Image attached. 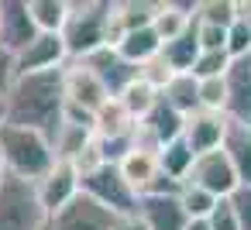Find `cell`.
<instances>
[{
    "label": "cell",
    "mask_w": 251,
    "mask_h": 230,
    "mask_svg": "<svg viewBox=\"0 0 251 230\" xmlns=\"http://www.w3.org/2000/svg\"><path fill=\"white\" fill-rule=\"evenodd\" d=\"M7 127V100H0V131Z\"/></svg>",
    "instance_id": "40"
},
{
    "label": "cell",
    "mask_w": 251,
    "mask_h": 230,
    "mask_svg": "<svg viewBox=\"0 0 251 230\" xmlns=\"http://www.w3.org/2000/svg\"><path fill=\"white\" fill-rule=\"evenodd\" d=\"M42 31L31 21L28 0H0V48L21 55Z\"/></svg>",
    "instance_id": "9"
},
{
    "label": "cell",
    "mask_w": 251,
    "mask_h": 230,
    "mask_svg": "<svg viewBox=\"0 0 251 230\" xmlns=\"http://www.w3.org/2000/svg\"><path fill=\"white\" fill-rule=\"evenodd\" d=\"M227 120H241L251 124V55L237 59L227 72Z\"/></svg>",
    "instance_id": "16"
},
{
    "label": "cell",
    "mask_w": 251,
    "mask_h": 230,
    "mask_svg": "<svg viewBox=\"0 0 251 230\" xmlns=\"http://www.w3.org/2000/svg\"><path fill=\"white\" fill-rule=\"evenodd\" d=\"M230 206H234V213H237L241 230H251V185H237L234 196H230Z\"/></svg>",
    "instance_id": "37"
},
{
    "label": "cell",
    "mask_w": 251,
    "mask_h": 230,
    "mask_svg": "<svg viewBox=\"0 0 251 230\" xmlns=\"http://www.w3.org/2000/svg\"><path fill=\"white\" fill-rule=\"evenodd\" d=\"M114 220H117L114 209H107L93 196L79 192L69 206H62L59 213L49 216V230H114Z\"/></svg>",
    "instance_id": "7"
},
{
    "label": "cell",
    "mask_w": 251,
    "mask_h": 230,
    "mask_svg": "<svg viewBox=\"0 0 251 230\" xmlns=\"http://www.w3.org/2000/svg\"><path fill=\"white\" fill-rule=\"evenodd\" d=\"M114 230H148V223H145L141 213L134 209V213H121V216L114 220Z\"/></svg>",
    "instance_id": "39"
},
{
    "label": "cell",
    "mask_w": 251,
    "mask_h": 230,
    "mask_svg": "<svg viewBox=\"0 0 251 230\" xmlns=\"http://www.w3.org/2000/svg\"><path fill=\"white\" fill-rule=\"evenodd\" d=\"M0 155H4L7 172L14 179H25V182H42L59 161L49 134L31 131V127H18V124H7L0 131Z\"/></svg>",
    "instance_id": "3"
},
{
    "label": "cell",
    "mask_w": 251,
    "mask_h": 230,
    "mask_svg": "<svg viewBox=\"0 0 251 230\" xmlns=\"http://www.w3.org/2000/svg\"><path fill=\"white\" fill-rule=\"evenodd\" d=\"M49 213L38 199L35 182L7 175L4 189H0V230H45Z\"/></svg>",
    "instance_id": "4"
},
{
    "label": "cell",
    "mask_w": 251,
    "mask_h": 230,
    "mask_svg": "<svg viewBox=\"0 0 251 230\" xmlns=\"http://www.w3.org/2000/svg\"><path fill=\"white\" fill-rule=\"evenodd\" d=\"M7 175H11V172H7V165H4V155H0V189H4V182H7Z\"/></svg>",
    "instance_id": "42"
},
{
    "label": "cell",
    "mask_w": 251,
    "mask_h": 230,
    "mask_svg": "<svg viewBox=\"0 0 251 230\" xmlns=\"http://www.w3.org/2000/svg\"><path fill=\"white\" fill-rule=\"evenodd\" d=\"M224 151L241 179V185H251V124L241 120H227V134H224Z\"/></svg>",
    "instance_id": "18"
},
{
    "label": "cell",
    "mask_w": 251,
    "mask_h": 230,
    "mask_svg": "<svg viewBox=\"0 0 251 230\" xmlns=\"http://www.w3.org/2000/svg\"><path fill=\"white\" fill-rule=\"evenodd\" d=\"M230 66H234V59L227 52H200L196 66H193V76L196 79H220V76L230 72Z\"/></svg>",
    "instance_id": "30"
},
{
    "label": "cell",
    "mask_w": 251,
    "mask_h": 230,
    "mask_svg": "<svg viewBox=\"0 0 251 230\" xmlns=\"http://www.w3.org/2000/svg\"><path fill=\"white\" fill-rule=\"evenodd\" d=\"M172 76H176V72H172V66H169L162 55H155L151 62H145V66H141V72H138V79H145V83H148V86H155L158 93L169 86V79H172Z\"/></svg>",
    "instance_id": "33"
},
{
    "label": "cell",
    "mask_w": 251,
    "mask_h": 230,
    "mask_svg": "<svg viewBox=\"0 0 251 230\" xmlns=\"http://www.w3.org/2000/svg\"><path fill=\"white\" fill-rule=\"evenodd\" d=\"M121 172H124V179L131 182V189L141 196V192L148 189V182L162 172V168H158V155H148V151H131V155L121 161Z\"/></svg>",
    "instance_id": "26"
},
{
    "label": "cell",
    "mask_w": 251,
    "mask_h": 230,
    "mask_svg": "<svg viewBox=\"0 0 251 230\" xmlns=\"http://www.w3.org/2000/svg\"><path fill=\"white\" fill-rule=\"evenodd\" d=\"M134 127H138V120L127 114V107L121 103V96H110V100L93 114V131H97L100 141L127 138V134H134Z\"/></svg>",
    "instance_id": "19"
},
{
    "label": "cell",
    "mask_w": 251,
    "mask_h": 230,
    "mask_svg": "<svg viewBox=\"0 0 251 230\" xmlns=\"http://www.w3.org/2000/svg\"><path fill=\"white\" fill-rule=\"evenodd\" d=\"M162 103H169L182 117H193L196 110H203L200 107V79L193 72H176L169 79V86L162 90Z\"/></svg>",
    "instance_id": "20"
},
{
    "label": "cell",
    "mask_w": 251,
    "mask_h": 230,
    "mask_svg": "<svg viewBox=\"0 0 251 230\" xmlns=\"http://www.w3.org/2000/svg\"><path fill=\"white\" fill-rule=\"evenodd\" d=\"M138 124H141V127H145V131H148L162 148H165L169 141L182 138V131H186V117H182V114H176V110H172L169 103H162V100H158V107H155L145 120H138Z\"/></svg>",
    "instance_id": "22"
},
{
    "label": "cell",
    "mask_w": 251,
    "mask_h": 230,
    "mask_svg": "<svg viewBox=\"0 0 251 230\" xmlns=\"http://www.w3.org/2000/svg\"><path fill=\"white\" fill-rule=\"evenodd\" d=\"M186 182H189V185H200V189H206V192H213L217 199L234 196V189L241 185V179H237V172H234V165H230V158H227L224 148L206 151V155H196L193 172H189Z\"/></svg>",
    "instance_id": "6"
},
{
    "label": "cell",
    "mask_w": 251,
    "mask_h": 230,
    "mask_svg": "<svg viewBox=\"0 0 251 230\" xmlns=\"http://www.w3.org/2000/svg\"><path fill=\"white\" fill-rule=\"evenodd\" d=\"M196 21L230 28L237 21V0H196Z\"/></svg>",
    "instance_id": "28"
},
{
    "label": "cell",
    "mask_w": 251,
    "mask_h": 230,
    "mask_svg": "<svg viewBox=\"0 0 251 230\" xmlns=\"http://www.w3.org/2000/svg\"><path fill=\"white\" fill-rule=\"evenodd\" d=\"M200 107L210 114L227 110V76L220 79H200Z\"/></svg>",
    "instance_id": "31"
},
{
    "label": "cell",
    "mask_w": 251,
    "mask_h": 230,
    "mask_svg": "<svg viewBox=\"0 0 251 230\" xmlns=\"http://www.w3.org/2000/svg\"><path fill=\"white\" fill-rule=\"evenodd\" d=\"M131 66H145V62H151L155 55H162V38L155 35V28H141V31H127L117 45H114Z\"/></svg>",
    "instance_id": "21"
},
{
    "label": "cell",
    "mask_w": 251,
    "mask_h": 230,
    "mask_svg": "<svg viewBox=\"0 0 251 230\" xmlns=\"http://www.w3.org/2000/svg\"><path fill=\"white\" fill-rule=\"evenodd\" d=\"M206 223H210V230H241L237 213H234V206H230V196L213 206V213L206 216Z\"/></svg>",
    "instance_id": "36"
},
{
    "label": "cell",
    "mask_w": 251,
    "mask_h": 230,
    "mask_svg": "<svg viewBox=\"0 0 251 230\" xmlns=\"http://www.w3.org/2000/svg\"><path fill=\"white\" fill-rule=\"evenodd\" d=\"M200 52H203V48H200V38H196V24H193L186 35H179L176 42L162 45V59L172 66V72H193Z\"/></svg>",
    "instance_id": "25"
},
{
    "label": "cell",
    "mask_w": 251,
    "mask_h": 230,
    "mask_svg": "<svg viewBox=\"0 0 251 230\" xmlns=\"http://www.w3.org/2000/svg\"><path fill=\"white\" fill-rule=\"evenodd\" d=\"M179 203H182V209H186V216L189 220H206L210 213H213V206L220 203L213 192H206V189H200V185H182V192H179Z\"/></svg>",
    "instance_id": "29"
},
{
    "label": "cell",
    "mask_w": 251,
    "mask_h": 230,
    "mask_svg": "<svg viewBox=\"0 0 251 230\" xmlns=\"http://www.w3.org/2000/svg\"><path fill=\"white\" fill-rule=\"evenodd\" d=\"M14 83H18V55L7 52V48H0V100L11 96Z\"/></svg>",
    "instance_id": "35"
},
{
    "label": "cell",
    "mask_w": 251,
    "mask_h": 230,
    "mask_svg": "<svg viewBox=\"0 0 251 230\" xmlns=\"http://www.w3.org/2000/svg\"><path fill=\"white\" fill-rule=\"evenodd\" d=\"M193 161H196V151L186 144V138H176L158 151V168L165 175H172L176 182H182V185H186V179L193 172Z\"/></svg>",
    "instance_id": "23"
},
{
    "label": "cell",
    "mask_w": 251,
    "mask_h": 230,
    "mask_svg": "<svg viewBox=\"0 0 251 230\" xmlns=\"http://www.w3.org/2000/svg\"><path fill=\"white\" fill-rule=\"evenodd\" d=\"M62 76H66V66L52 72L18 76L7 96V124L31 127L52 138L66 117V79Z\"/></svg>",
    "instance_id": "1"
},
{
    "label": "cell",
    "mask_w": 251,
    "mask_h": 230,
    "mask_svg": "<svg viewBox=\"0 0 251 230\" xmlns=\"http://www.w3.org/2000/svg\"><path fill=\"white\" fill-rule=\"evenodd\" d=\"M69 66V48L62 42V35H38L21 55H18V76H31V72H52Z\"/></svg>",
    "instance_id": "11"
},
{
    "label": "cell",
    "mask_w": 251,
    "mask_h": 230,
    "mask_svg": "<svg viewBox=\"0 0 251 230\" xmlns=\"http://www.w3.org/2000/svg\"><path fill=\"white\" fill-rule=\"evenodd\" d=\"M35 189H38V199H42L45 213L52 216V213H59L62 206H69L83 192V175H79V168L73 161H55V168L42 182H35Z\"/></svg>",
    "instance_id": "10"
},
{
    "label": "cell",
    "mask_w": 251,
    "mask_h": 230,
    "mask_svg": "<svg viewBox=\"0 0 251 230\" xmlns=\"http://www.w3.org/2000/svg\"><path fill=\"white\" fill-rule=\"evenodd\" d=\"M83 62H86L100 79H103V86L110 90V96H121V93L138 79V72H141V69H138V66H131V62L114 48V45H107V48L93 52V55H90V59H83Z\"/></svg>",
    "instance_id": "12"
},
{
    "label": "cell",
    "mask_w": 251,
    "mask_h": 230,
    "mask_svg": "<svg viewBox=\"0 0 251 230\" xmlns=\"http://www.w3.org/2000/svg\"><path fill=\"white\" fill-rule=\"evenodd\" d=\"M28 11L42 35H62L69 21V0H28Z\"/></svg>",
    "instance_id": "24"
},
{
    "label": "cell",
    "mask_w": 251,
    "mask_h": 230,
    "mask_svg": "<svg viewBox=\"0 0 251 230\" xmlns=\"http://www.w3.org/2000/svg\"><path fill=\"white\" fill-rule=\"evenodd\" d=\"M97 141V131L93 124H83V120H69L62 117L59 131L52 134V148H55V158L59 161H76L90 144Z\"/></svg>",
    "instance_id": "17"
},
{
    "label": "cell",
    "mask_w": 251,
    "mask_h": 230,
    "mask_svg": "<svg viewBox=\"0 0 251 230\" xmlns=\"http://www.w3.org/2000/svg\"><path fill=\"white\" fill-rule=\"evenodd\" d=\"M158 100H162V93H158L155 86H148L145 79H134V83L121 93V103L127 107V114H131L134 120H145V117L158 107Z\"/></svg>",
    "instance_id": "27"
},
{
    "label": "cell",
    "mask_w": 251,
    "mask_h": 230,
    "mask_svg": "<svg viewBox=\"0 0 251 230\" xmlns=\"http://www.w3.org/2000/svg\"><path fill=\"white\" fill-rule=\"evenodd\" d=\"M224 134H227V117L224 114H210V110H196L193 117H186V144L196 151V155H206V151H217L224 148Z\"/></svg>",
    "instance_id": "13"
},
{
    "label": "cell",
    "mask_w": 251,
    "mask_h": 230,
    "mask_svg": "<svg viewBox=\"0 0 251 230\" xmlns=\"http://www.w3.org/2000/svg\"><path fill=\"white\" fill-rule=\"evenodd\" d=\"M179 192H182V182H176L172 175L158 172V175L148 182V189H145L141 196H179Z\"/></svg>",
    "instance_id": "38"
},
{
    "label": "cell",
    "mask_w": 251,
    "mask_h": 230,
    "mask_svg": "<svg viewBox=\"0 0 251 230\" xmlns=\"http://www.w3.org/2000/svg\"><path fill=\"white\" fill-rule=\"evenodd\" d=\"M138 213L148 223V230H186L189 227V216L179 196H141Z\"/></svg>",
    "instance_id": "14"
},
{
    "label": "cell",
    "mask_w": 251,
    "mask_h": 230,
    "mask_svg": "<svg viewBox=\"0 0 251 230\" xmlns=\"http://www.w3.org/2000/svg\"><path fill=\"white\" fill-rule=\"evenodd\" d=\"M62 79H66V107H76L83 114H97L110 100V90L86 62H69Z\"/></svg>",
    "instance_id": "8"
},
{
    "label": "cell",
    "mask_w": 251,
    "mask_h": 230,
    "mask_svg": "<svg viewBox=\"0 0 251 230\" xmlns=\"http://www.w3.org/2000/svg\"><path fill=\"white\" fill-rule=\"evenodd\" d=\"M45 230H49V227H45Z\"/></svg>",
    "instance_id": "43"
},
{
    "label": "cell",
    "mask_w": 251,
    "mask_h": 230,
    "mask_svg": "<svg viewBox=\"0 0 251 230\" xmlns=\"http://www.w3.org/2000/svg\"><path fill=\"white\" fill-rule=\"evenodd\" d=\"M193 24H196V0H158V14H155L151 28L162 38V45L176 42Z\"/></svg>",
    "instance_id": "15"
},
{
    "label": "cell",
    "mask_w": 251,
    "mask_h": 230,
    "mask_svg": "<svg viewBox=\"0 0 251 230\" xmlns=\"http://www.w3.org/2000/svg\"><path fill=\"white\" fill-rule=\"evenodd\" d=\"M186 230H210V223H206V220H189Z\"/></svg>",
    "instance_id": "41"
},
{
    "label": "cell",
    "mask_w": 251,
    "mask_h": 230,
    "mask_svg": "<svg viewBox=\"0 0 251 230\" xmlns=\"http://www.w3.org/2000/svg\"><path fill=\"white\" fill-rule=\"evenodd\" d=\"M110 18H114V0H69V21L62 28L69 62H83L114 42Z\"/></svg>",
    "instance_id": "2"
},
{
    "label": "cell",
    "mask_w": 251,
    "mask_h": 230,
    "mask_svg": "<svg viewBox=\"0 0 251 230\" xmlns=\"http://www.w3.org/2000/svg\"><path fill=\"white\" fill-rule=\"evenodd\" d=\"M227 55L237 62V59H248L251 55V28L244 21H234L227 28Z\"/></svg>",
    "instance_id": "32"
},
{
    "label": "cell",
    "mask_w": 251,
    "mask_h": 230,
    "mask_svg": "<svg viewBox=\"0 0 251 230\" xmlns=\"http://www.w3.org/2000/svg\"><path fill=\"white\" fill-rule=\"evenodd\" d=\"M196 38H200V48L203 52H227V28L200 24L196 21Z\"/></svg>",
    "instance_id": "34"
},
{
    "label": "cell",
    "mask_w": 251,
    "mask_h": 230,
    "mask_svg": "<svg viewBox=\"0 0 251 230\" xmlns=\"http://www.w3.org/2000/svg\"><path fill=\"white\" fill-rule=\"evenodd\" d=\"M83 192L93 196L97 203H103L107 209H114L117 216L121 213H134L138 209V199H141L131 189V182L124 179L121 165H107V161L100 168H93V172L83 175Z\"/></svg>",
    "instance_id": "5"
}]
</instances>
